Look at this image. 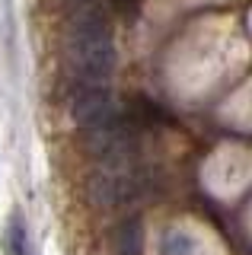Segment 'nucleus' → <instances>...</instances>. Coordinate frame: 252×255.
<instances>
[{
    "mask_svg": "<svg viewBox=\"0 0 252 255\" xmlns=\"http://www.w3.org/2000/svg\"><path fill=\"white\" fill-rule=\"evenodd\" d=\"M118 112H122V106L106 86H77L74 99H70V115H74V122L83 134L109 125Z\"/></svg>",
    "mask_w": 252,
    "mask_h": 255,
    "instance_id": "nucleus-3",
    "label": "nucleus"
},
{
    "mask_svg": "<svg viewBox=\"0 0 252 255\" xmlns=\"http://www.w3.org/2000/svg\"><path fill=\"white\" fill-rule=\"evenodd\" d=\"M0 246H3V255H32L26 217H22L19 211L10 214V220H6V227H3V239H0Z\"/></svg>",
    "mask_w": 252,
    "mask_h": 255,
    "instance_id": "nucleus-4",
    "label": "nucleus"
},
{
    "mask_svg": "<svg viewBox=\"0 0 252 255\" xmlns=\"http://www.w3.org/2000/svg\"><path fill=\"white\" fill-rule=\"evenodd\" d=\"M67 61L80 86H106L115 70V38L106 13L86 3L67 32Z\"/></svg>",
    "mask_w": 252,
    "mask_h": 255,
    "instance_id": "nucleus-1",
    "label": "nucleus"
},
{
    "mask_svg": "<svg viewBox=\"0 0 252 255\" xmlns=\"http://www.w3.org/2000/svg\"><path fill=\"white\" fill-rule=\"evenodd\" d=\"M160 255H195L192 236H185L182 230H166L160 236Z\"/></svg>",
    "mask_w": 252,
    "mask_h": 255,
    "instance_id": "nucleus-5",
    "label": "nucleus"
},
{
    "mask_svg": "<svg viewBox=\"0 0 252 255\" xmlns=\"http://www.w3.org/2000/svg\"><path fill=\"white\" fill-rule=\"evenodd\" d=\"M112 3H115V10H118V13H134L137 0H112Z\"/></svg>",
    "mask_w": 252,
    "mask_h": 255,
    "instance_id": "nucleus-6",
    "label": "nucleus"
},
{
    "mask_svg": "<svg viewBox=\"0 0 252 255\" xmlns=\"http://www.w3.org/2000/svg\"><path fill=\"white\" fill-rule=\"evenodd\" d=\"M156 191V179L147 166H109L90 179V198L99 207H125Z\"/></svg>",
    "mask_w": 252,
    "mask_h": 255,
    "instance_id": "nucleus-2",
    "label": "nucleus"
}]
</instances>
